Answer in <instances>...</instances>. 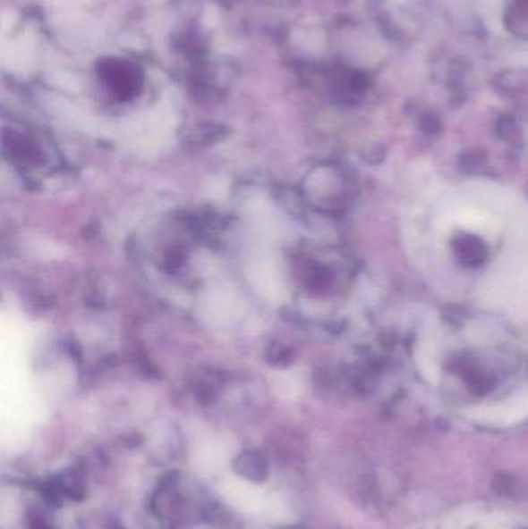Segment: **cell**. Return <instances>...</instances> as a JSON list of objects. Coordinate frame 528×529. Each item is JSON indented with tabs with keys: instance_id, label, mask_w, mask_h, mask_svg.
Wrapping results in <instances>:
<instances>
[{
	"instance_id": "1",
	"label": "cell",
	"mask_w": 528,
	"mask_h": 529,
	"mask_svg": "<svg viewBox=\"0 0 528 529\" xmlns=\"http://www.w3.org/2000/svg\"><path fill=\"white\" fill-rule=\"evenodd\" d=\"M99 76L120 97L129 98L141 84V75L133 63L121 59H104L98 63Z\"/></svg>"
},
{
	"instance_id": "2",
	"label": "cell",
	"mask_w": 528,
	"mask_h": 529,
	"mask_svg": "<svg viewBox=\"0 0 528 529\" xmlns=\"http://www.w3.org/2000/svg\"><path fill=\"white\" fill-rule=\"evenodd\" d=\"M457 251L464 257V260L470 262V264H479L485 257V248H483L482 243L477 242L476 239H471V237L460 240Z\"/></svg>"
},
{
	"instance_id": "3",
	"label": "cell",
	"mask_w": 528,
	"mask_h": 529,
	"mask_svg": "<svg viewBox=\"0 0 528 529\" xmlns=\"http://www.w3.org/2000/svg\"><path fill=\"white\" fill-rule=\"evenodd\" d=\"M245 460H247V463H242L241 466H239L241 467L239 471H243V469L250 467L247 477L254 478V480H262L264 478L262 472H265V469H267L262 460L260 458H254L253 455H247Z\"/></svg>"
}]
</instances>
